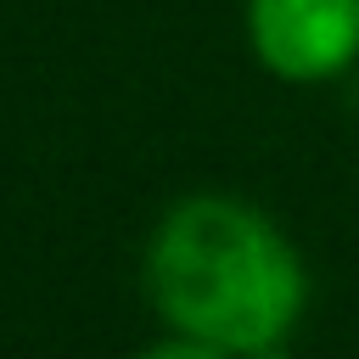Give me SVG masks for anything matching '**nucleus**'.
<instances>
[{
	"mask_svg": "<svg viewBox=\"0 0 359 359\" xmlns=\"http://www.w3.org/2000/svg\"><path fill=\"white\" fill-rule=\"evenodd\" d=\"M140 286L163 331L202 337L236 359H280L309 309L297 241L258 202L224 191H191L163 208L140 252Z\"/></svg>",
	"mask_w": 359,
	"mask_h": 359,
	"instance_id": "f257e3e1",
	"label": "nucleus"
},
{
	"mask_svg": "<svg viewBox=\"0 0 359 359\" xmlns=\"http://www.w3.org/2000/svg\"><path fill=\"white\" fill-rule=\"evenodd\" d=\"M129 359H236V353H224V348H213L202 337H185V331H163L146 348H135Z\"/></svg>",
	"mask_w": 359,
	"mask_h": 359,
	"instance_id": "7ed1b4c3",
	"label": "nucleus"
},
{
	"mask_svg": "<svg viewBox=\"0 0 359 359\" xmlns=\"http://www.w3.org/2000/svg\"><path fill=\"white\" fill-rule=\"evenodd\" d=\"M241 28L280 84H331L359 62V0H241Z\"/></svg>",
	"mask_w": 359,
	"mask_h": 359,
	"instance_id": "f03ea898",
	"label": "nucleus"
}]
</instances>
